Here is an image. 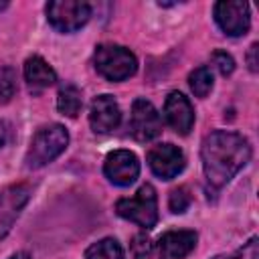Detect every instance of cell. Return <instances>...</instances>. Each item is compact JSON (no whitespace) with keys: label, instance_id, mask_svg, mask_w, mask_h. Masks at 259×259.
I'll return each instance as SVG.
<instances>
[{"label":"cell","instance_id":"6da1fadb","mask_svg":"<svg viewBox=\"0 0 259 259\" xmlns=\"http://www.w3.org/2000/svg\"><path fill=\"white\" fill-rule=\"evenodd\" d=\"M251 158V146L247 138L235 132L217 130L202 140L200 160L206 184L210 188L225 186Z\"/></svg>","mask_w":259,"mask_h":259},{"label":"cell","instance_id":"7a4b0ae2","mask_svg":"<svg viewBox=\"0 0 259 259\" xmlns=\"http://www.w3.org/2000/svg\"><path fill=\"white\" fill-rule=\"evenodd\" d=\"M69 144V134L61 123H51L40 127L28 146L26 152V166L28 168H40L49 162H53Z\"/></svg>","mask_w":259,"mask_h":259},{"label":"cell","instance_id":"3957f363","mask_svg":"<svg viewBox=\"0 0 259 259\" xmlns=\"http://www.w3.org/2000/svg\"><path fill=\"white\" fill-rule=\"evenodd\" d=\"M95 69L107 81H123L138 69L136 55L121 45H99L93 55Z\"/></svg>","mask_w":259,"mask_h":259},{"label":"cell","instance_id":"277c9868","mask_svg":"<svg viewBox=\"0 0 259 259\" xmlns=\"http://www.w3.org/2000/svg\"><path fill=\"white\" fill-rule=\"evenodd\" d=\"M115 212L144 229H152L158 221V196L150 184L140 186L136 196L121 198L115 204Z\"/></svg>","mask_w":259,"mask_h":259},{"label":"cell","instance_id":"5b68a950","mask_svg":"<svg viewBox=\"0 0 259 259\" xmlns=\"http://www.w3.org/2000/svg\"><path fill=\"white\" fill-rule=\"evenodd\" d=\"M91 16V6L81 0H53L47 4V20L61 32L79 30Z\"/></svg>","mask_w":259,"mask_h":259},{"label":"cell","instance_id":"8992f818","mask_svg":"<svg viewBox=\"0 0 259 259\" xmlns=\"http://www.w3.org/2000/svg\"><path fill=\"white\" fill-rule=\"evenodd\" d=\"M214 20L229 36H241L249 30V4L241 0H223L214 4Z\"/></svg>","mask_w":259,"mask_h":259},{"label":"cell","instance_id":"52a82bcc","mask_svg":"<svg viewBox=\"0 0 259 259\" xmlns=\"http://www.w3.org/2000/svg\"><path fill=\"white\" fill-rule=\"evenodd\" d=\"M148 166L150 170L162 178V180H170L174 176H178L186 164L184 160V154L178 146L174 144H156L148 150Z\"/></svg>","mask_w":259,"mask_h":259},{"label":"cell","instance_id":"ba28073f","mask_svg":"<svg viewBox=\"0 0 259 259\" xmlns=\"http://www.w3.org/2000/svg\"><path fill=\"white\" fill-rule=\"evenodd\" d=\"M130 132L138 142H150L160 136L162 132V119L156 107L146 99H136L132 105V117H130Z\"/></svg>","mask_w":259,"mask_h":259},{"label":"cell","instance_id":"9c48e42d","mask_svg":"<svg viewBox=\"0 0 259 259\" xmlns=\"http://www.w3.org/2000/svg\"><path fill=\"white\" fill-rule=\"evenodd\" d=\"M103 172L115 186H130L140 174L138 156L130 150H115L105 158Z\"/></svg>","mask_w":259,"mask_h":259},{"label":"cell","instance_id":"30bf717a","mask_svg":"<svg viewBox=\"0 0 259 259\" xmlns=\"http://www.w3.org/2000/svg\"><path fill=\"white\" fill-rule=\"evenodd\" d=\"M30 188L26 184H10L0 192V239L12 229L20 210L28 202Z\"/></svg>","mask_w":259,"mask_h":259},{"label":"cell","instance_id":"8fae6325","mask_svg":"<svg viewBox=\"0 0 259 259\" xmlns=\"http://www.w3.org/2000/svg\"><path fill=\"white\" fill-rule=\"evenodd\" d=\"M164 115H166V121L170 123V127L176 130L180 136H186L194 125V109H192L188 97H184L180 91L168 93V97L164 101Z\"/></svg>","mask_w":259,"mask_h":259},{"label":"cell","instance_id":"7c38bea8","mask_svg":"<svg viewBox=\"0 0 259 259\" xmlns=\"http://www.w3.org/2000/svg\"><path fill=\"white\" fill-rule=\"evenodd\" d=\"M119 119H121V111H119L117 101L111 95H99L91 101L89 123H91L93 132L109 134L119 125Z\"/></svg>","mask_w":259,"mask_h":259},{"label":"cell","instance_id":"4fadbf2b","mask_svg":"<svg viewBox=\"0 0 259 259\" xmlns=\"http://www.w3.org/2000/svg\"><path fill=\"white\" fill-rule=\"evenodd\" d=\"M196 245L194 231H168L158 239L160 259H184Z\"/></svg>","mask_w":259,"mask_h":259},{"label":"cell","instance_id":"5bb4252c","mask_svg":"<svg viewBox=\"0 0 259 259\" xmlns=\"http://www.w3.org/2000/svg\"><path fill=\"white\" fill-rule=\"evenodd\" d=\"M24 79L32 91H42L57 81V73L42 57L32 55L24 63Z\"/></svg>","mask_w":259,"mask_h":259},{"label":"cell","instance_id":"9a60e30c","mask_svg":"<svg viewBox=\"0 0 259 259\" xmlns=\"http://www.w3.org/2000/svg\"><path fill=\"white\" fill-rule=\"evenodd\" d=\"M81 91L75 85H63L59 89V97H57V107L63 115L67 117H77V113L81 111Z\"/></svg>","mask_w":259,"mask_h":259},{"label":"cell","instance_id":"2e32d148","mask_svg":"<svg viewBox=\"0 0 259 259\" xmlns=\"http://www.w3.org/2000/svg\"><path fill=\"white\" fill-rule=\"evenodd\" d=\"M85 259H123V251L115 239H101L87 247Z\"/></svg>","mask_w":259,"mask_h":259},{"label":"cell","instance_id":"e0dca14e","mask_svg":"<svg viewBox=\"0 0 259 259\" xmlns=\"http://www.w3.org/2000/svg\"><path fill=\"white\" fill-rule=\"evenodd\" d=\"M188 85L196 97H206L212 89V73L208 67H196L188 75Z\"/></svg>","mask_w":259,"mask_h":259},{"label":"cell","instance_id":"ac0fdd59","mask_svg":"<svg viewBox=\"0 0 259 259\" xmlns=\"http://www.w3.org/2000/svg\"><path fill=\"white\" fill-rule=\"evenodd\" d=\"M16 93V73L10 67H0V103H8Z\"/></svg>","mask_w":259,"mask_h":259},{"label":"cell","instance_id":"d6986e66","mask_svg":"<svg viewBox=\"0 0 259 259\" xmlns=\"http://www.w3.org/2000/svg\"><path fill=\"white\" fill-rule=\"evenodd\" d=\"M168 206H170V210H172V212H176V214L184 212V210L190 206V192H188V188H184V186L174 188V190L170 192Z\"/></svg>","mask_w":259,"mask_h":259},{"label":"cell","instance_id":"ffe728a7","mask_svg":"<svg viewBox=\"0 0 259 259\" xmlns=\"http://www.w3.org/2000/svg\"><path fill=\"white\" fill-rule=\"evenodd\" d=\"M210 63H212V67H214L221 75H225V77L235 71V61H233V57H231L229 53H225V51H214V53L210 55Z\"/></svg>","mask_w":259,"mask_h":259},{"label":"cell","instance_id":"44dd1931","mask_svg":"<svg viewBox=\"0 0 259 259\" xmlns=\"http://www.w3.org/2000/svg\"><path fill=\"white\" fill-rule=\"evenodd\" d=\"M132 255H134V259H150L152 241L146 235H136L132 239Z\"/></svg>","mask_w":259,"mask_h":259},{"label":"cell","instance_id":"7402d4cb","mask_svg":"<svg viewBox=\"0 0 259 259\" xmlns=\"http://www.w3.org/2000/svg\"><path fill=\"white\" fill-rule=\"evenodd\" d=\"M257 239H251L243 249H241V259H257Z\"/></svg>","mask_w":259,"mask_h":259},{"label":"cell","instance_id":"603a6c76","mask_svg":"<svg viewBox=\"0 0 259 259\" xmlns=\"http://www.w3.org/2000/svg\"><path fill=\"white\" fill-rule=\"evenodd\" d=\"M255 55H257V45H251V49H249V69L255 73L257 71V59H255Z\"/></svg>","mask_w":259,"mask_h":259},{"label":"cell","instance_id":"cb8c5ba5","mask_svg":"<svg viewBox=\"0 0 259 259\" xmlns=\"http://www.w3.org/2000/svg\"><path fill=\"white\" fill-rule=\"evenodd\" d=\"M6 140H8V125L4 121H0V148L6 144Z\"/></svg>","mask_w":259,"mask_h":259},{"label":"cell","instance_id":"d4e9b609","mask_svg":"<svg viewBox=\"0 0 259 259\" xmlns=\"http://www.w3.org/2000/svg\"><path fill=\"white\" fill-rule=\"evenodd\" d=\"M10 259H30V257H28V253H16V255H12Z\"/></svg>","mask_w":259,"mask_h":259},{"label":"cell","instance_id":"484cf974","mask_svg":"<svg viewBox=\"0 0 259 259\" xmlns=\"http://www.w3.org/2000/svg\"><path fill=\"white\" fill-rule=\"evenodd\" d=\"M212 259H235V257H229V255H217V257H212Z\"/></svg>","mask_w":259,"mask_h":259},{"label":"cell","instance_id":"4316f807","mask_svg":"<svg viewBox=\"0 0 259 259\" xmlns=\"http://www.w3.org/2000/svg\"><path fill=\"white\" fill-rule=\"evenodd\" d=\"M6 6H8V2H0V10H4Z\"/></svg>","mask_w":259,"mask_h":259}]
</instances>
